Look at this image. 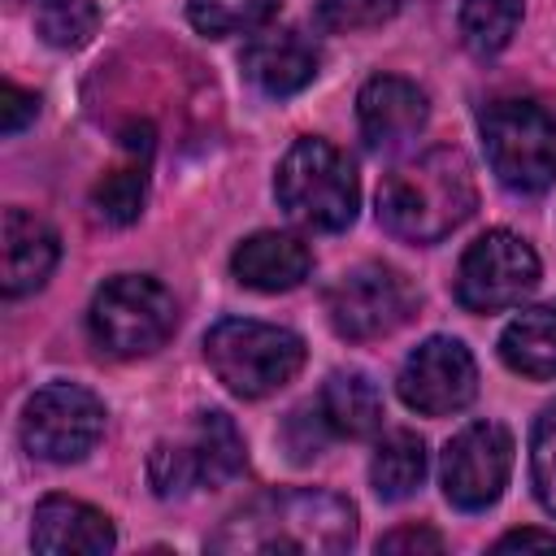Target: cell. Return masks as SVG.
Wrapping results in <instances>:
<instances>
[{"instance_id": "obj_15", "label": "cell", "mask_w": 556, "mask_h": 556, "mask_svg": "<svg viewBox=\"0 0 556 556\" xmlns=\"http://www.w3.org/2000/svg\"><path fill=\"white\" fill-rule=\"evenodd\" d=\"M30 543L35 552L43 556H96V552H109L117 543L113 534V521L83 504V500H70V495H48L35 504V521H30Z\"/></svg>"}, {"instance_id": "obj_9", "label": "cell", "mask_w": 556, "mask_h": 556, "mask_svg": "<svg viewBox=\"0 0 556 556\" xmlns=\"http://www.w3.org/2000/svg\"><path fill=\"white\" fill-rule=\"evenodd\" d=\"M104 434V404L78 382H48L22 408V447L39 460H83Z\"/></svg>"}, {"instance_id": "obj_20", "label": "cell", "mask_w": 556, "mask_h": 556, "mask_svg": "<svg viewBox=\"0 0 556 556\" xmlns=\"http://www.w3.org/2000/svg\"><path fill=\"white\" fill-rule=\"evenodd\" d=\"M426 478V443L413 430H391L369 460V482L378 500H408Z\"/></svg>"}, {"instance_id": "obj_22", "label": "cell", "mask_w": 556, "mask_h": 556, "mask_svg": "<svg viewBox=\"0 0 556 556\" xmlns=\"http://www.w3.org/2000/svg\"><path fill=\"white\" fill-rule=\"evenodd\" d=\"M282 0H187V17L200 35L226 39V35H248L265 26L278 13Z\"/></svg>"}, {"instance_id": "obj_18", "label": "cell", "mask_w": 556, "mask_h": 556, "mask_svg": "<svg viewBox=\"0 0 556 556\" xmlns=\"http://www.w3.org/2000/svg\"><path fill=\"white\" fill-rule=\"evenodd\" d=\"M317 413H321L326 430H334L343 439H365L382 426V395L365 374L339 369L326 378V387L317 395Z\"/></svg>"}, {"instance_id": "obj_14", "label": "cell", "mask_w": 556, "mask_h": 556, "mask_svg": "<svg viewBox=\"0 0 556 556\" xmlns=\"http://www.w3.org/2000/svg\"><path fill=\"white\" fill-rule=\"evenodd\" d=\"M317 65H321L317 43L304 30H295V26L261 30L243 48V74L265 96H295V91H304L317 78Z\"/></svg>"}, {"instance_id": "obj_8", "label": "cell", "mask_w": 556, "mask_h": 556, "mask_svg": "<svg viewBox=\"0 0 556 556\" xmlns=\"http://www.w3.org/2000/svg\"><path fill=\"white\" fill-rule=\"evenodd\" d=\"M413 313H417V291L391 265H374V261L356 265V269L339 274L326 291V317H330L334 334L352 339V343L382 339V334L400 330Z\"/></svg>"}, {"instance_id": "obj_24", "label": "cell", "mask_w": 556, "mask_h": 556, "mask_svg": "<svg viewBox=\"0 0 556 556\" xmlns=\"http://www.w3.org/2000/svg\"><path fill=\"white\" fill-rule=\"evenodd\" d=\"M35 26L52 48H83L100 26V9L96 0H43Z\"/></svg>"}, {"instance_id": "obj_27", "label": "cell", "mask_w": 556, "mask_h": 556, "mask_svg": "<svg viewBox=\"0 0 556 556\" xmlns=\"http://www.w3.org/2000/svg\"><path fill=\"white\" fill-rule=\"evenodd\" d=\"M35 113H39L35 91H22L17 83H4V87H0V130H4V135H17Z\"/></svg>"}, {"instance_id": "obj_26", "label": "cell", "mask_w": 556, "mask_h": 556, "mask_svg": "<svg viewBox=\"0 0 556 556\" xmlns=\"http://www.w3.org/2000/svg\"><path fill=\"white\" fill-rule=\"evenodd\" d=\"M530 478H534L539 504L556 517V404H547L543 417L534 421V439H530Z\"/></svg>"}, {"instance_id": "obj_29", "label": "cell", "mask_w": 556, "mask_h": 556, "mask_svg": "<svg viewBox=\"0 0 556 556\" xmlns=\"http://www.w3.org/2000/svg\"><path fill=\"white\" fill-rule=\"evenodd\" d=\"M526 547L556 552V530H508L504 539H495V552H526Z\"/></svg>"}, {"instance_id": "obj_10", "label": "cell", "mask_w": 556, "mask_h": 556, "mask_svg": "<svg viewBox=\"0 0 556 556\" xmlns=\"http://www.w3.org/2000/svg\"><path fill=\"white\" fill-rule=\"evenodd\" d=\"M539 287V256L513 230L478 235L456 269V300L469 313H504Z\"/></svg>"}, {"instance_id": "obj_5", "label": "cell", "mask_w": 556, "mask_h": 556, "mask_svg": "<svg viewBox=\"0 0 556 556\" xmlns=\"http://www.w3.org/2000/svg\"><path fill=\"white\" fill-rule=\"evenodd\" d=\"M486 161L508 191L534 195L556 182V117L530 100H491L478 117Z\"/></svg>"}, {"instance_id": "obj_16", "label": "cell", "mask_w": 556, "mask_h": 556, "mask_svg": "<svg viewBox=\"0 0 556 556\" xmlns=\"http://www.w3.org/2000/svg\"><path fill=\"white\" fill-rule=\"evenodd\" d=\"M230 269H235V278H239L243 287L274 295V291H291V287H300V282L308 278L313 252H308V243H304L300 235H287V230H256V235H248V239L235 248Z\"/></svg>"}, {"instance_id": "obj_23", "label": "cell", "mask_w": 556, "mask_h": 556, "mask_svg": "<svg viewBox=\"0 0 556 556\" xmlns=\"http://www.w3.org/2000/svg\"><path fill=\"white\" fill-rule=\"evenodd\" d=\"M143 195H148V169H143V156L130 161V165H117L109 169L96 191H91V208L100 222L109 226H130L139 213H143Z\"/></svg>"}, {"instance_id": "obj_2", "label": "cell", "mask_w": 556, "mask_h": 556, "mask_svg": "<svg viewBox=\"0 0 556 556\" xmlns=\"http://www.w3.org/2000/svg\"><path fill=\"white\" fill-rule=\"evenodd\" d=\"M478 208V182L460 148H430L395 165L378 187V222L395 239L439 243Z\"/></svg>"}, {"instance_id": "obj_25", "label": "cell", "mask_w": 556, "mask_h": 556, "mask_svg": "<svg viewBox=\"0 0 556 556\" xmlns=\"http://www.w3.org/2000/svg\"><path fill=\"white\" fill-rule=\"evenodd\" d=\"M404 0H317V26L326 35H356L387 26Z\"/></svg>"}, {"instance_id": "obj_19", "label": "cell", "mask_w": 556, "mask_h": 556, "mask_svg": "<svg viewBox=\"0 0 556 556\" xmlns=\"http://www.w3.org/2000/svg\"><path fill=\"white\" fill-rule=\"evenodd\" d=\"M500 356L513 374L556 378V300L517 313L500 334Z\"/></svg>"}, {"instance_id": "obj_6", "label": "cell", "mask_w": 556, "mask_h": 556, "mask_svg": "<svg viewBox=\"0 0 556 556\" xmlns=\"http://www.w3.org/2000/svg\"><path fill=\"white\" fill-rule=\"evenodd\" d=\"M174 326H178V304L148 274L109 278L87 308V330L96 348L109 356H148L174 334Z\"/></svg>"}, {"instance_id": "obj_13", "label": "cell", "mask_w": 556, "mask_h": 556, "mask_svg": "<svg viewBox=\"0 0 556 556\" xmlns=\"http://www.w3.org/2000/svg\"><path fill=\"white\" fill-rule=\"evenodd\" d=\"M430 117V100L417 83L400 78V74H378L361 87L356 96V122L369 148H400L408 143Z\"/></svg>"}, {"instance_id": "obj_7", "label": "cell", "mask_w": 556, "mask_h": 556, "mask_svg": "<svg viewBox=\"0 0 556 556\" xmlns=\"http://www.w3.org/2000/svg\"><path fill=\"white\" fill-rule=\"evenodd\" d=\"M243 465H248V447H243L239 426L226 413L208 408V413L195 417L187 439L152 447L148 482H152V491L161 500H178V495H191L200 486L230 482L235 473H243Z\"/></svg>"}, {"instance_id": "obj_21", "label": "cell", "mask_w": 556, "mask_h": 556, "mask_svg": "<svg viewBox=\"0 0 556 556\" xmlns=\"http://www.w3.org/2000/svg\"><path fill=\"white\" fill-rule=\"evenodd\" d=\"M521 22V0H460V39L473 56H495Z\"/></svg>"}, {"instance_id": "obj_3", "label": "cell", "mask_w": 556, "mask_h": 556, "mask_svg": "<svg viewBox=\"0 0 556 556\" xmlns=\"http://www.w3.org/2000/svg\"><path fill=\"white\" fill-rule=\"evenodd\" d=\"M274 195L291 222H300L308 230H343L356 217L361 187H356L352 161L334 143L304 135L278 161Z\"/></svg>"}, {"instance_id": "obj_17", "label": "cell", "mask_w": 556, "mask_h": 556, "mask_svg": "<svg viewBox=\"0 0 556 556\" xmlns=\"http://www.w3.org/2000/svg\"><path fill=\"white\" fill-rule=\"evenodd\" d=\"M0 252H4L0 287H4L9 300H17V295H26V291L48 282L61 248H56V230L43 217H35L26 208H4V243H0Z\"/></svg>"}, {"instance_id": "obj_4", "label": "cell", "mask_w": 556, "mask_h": 556, "mask_svg": "<svg viewBox=\"0 0 556 556\" xmlns=\"http://www.w3.org/2000/svg\"><path fill=\"white\" fill-rule=\"evenodd\" d=\"M204 361L217 374V382L243 400H261L278 387H287L304 365V339L287 326L248 321V317H222L204 334Z\"/></svg>"}, {"instance_id": "obj_1", "label": "cell", "mask_w": 556, "mask_h": 556, "mask_svg": "<svg viewBox=\"0 0 556 556\" xmlns=\"http://www.w3.org/2000/svg\"><path fill=\"white\" fill-rule=\"evenodd\" d=\"M356 539V508L352 500L321 491V486H291L269 491L235 508L222 530L208 539V552L243 556V552H295V556H334Z\"/></svg>"}, {"instance_id": "obj_11", "label": "cell", "mask_w": 556, "mask_h": 556, "mask_svg": "<svg viewBox=\"0 0 556 556\" xmlns=\"http://www.w3.org/2000/svg\"><path fill=\"white\" fill-rule=\"evenodd\" d=\"M508 473H513V434L500 421H473L443 447L439 482L447 504L465 513L491 508L504 495Z\"/></svg>"}, {"instance_id": "obj_12", "label": "cell", "mask_w": 556, "mask_h": 556, "mask_svg": "<svg viewBox=\"0 0 556 556\" xmlns=\"http://www.w3.org/2000/svg\"><path fill=\"white\" fill-rule=\"evenodd\" d=\"M395 391L413 413L447 417V413H460L478 395V365L460 339L434 334L404 356Z\"/></svg>"}, {"instance_id": "obj_28", "label": "cell", "mask_w": 556, "mask_h": 556, "mask_svg": "<svg viewBox=\"0 0 556 556\" xmlns=\"http://www.w3.org/2000/svg\"><path fill=\"white\" fill-rule=\"evenodd\" d=\"M378 552H443V534L430 526H400L378 539Z\"/></svg>"}]
</instances>
